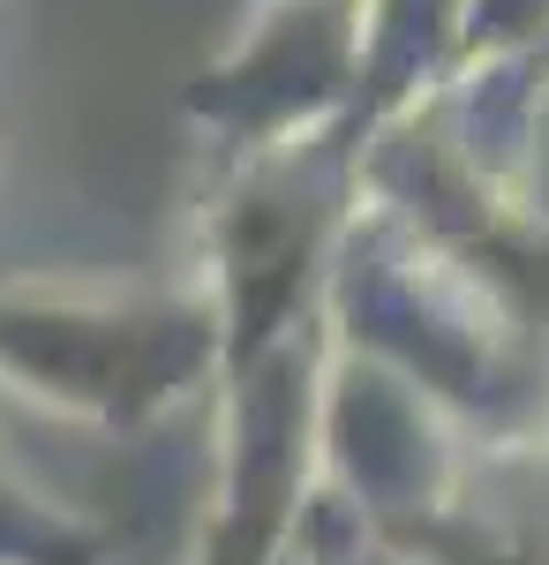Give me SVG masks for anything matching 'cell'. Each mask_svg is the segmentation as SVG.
<instances>
[{"label":"cell","mask_w":549,"mask_h":565,"mask_svg":"<svg viewBox=\"0 0 549 565\" xmlns=\"http://www.w3.org/2000/svg\"><path fill=\"white\" fill-rule=\"evenodd\" d=\"M212 354L218 324L204 302H0V370L106 423L166 407Z\"/></svg>","instance_id":"6da1fadb"}]
</instances>
